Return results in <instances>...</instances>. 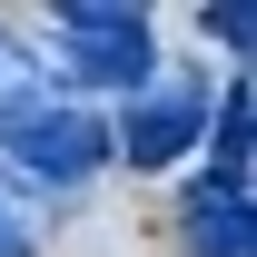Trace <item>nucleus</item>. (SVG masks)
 Wrapping results in <instances>:
<instances>
[{
	"instance_id": "4",
	"label": "nucleus",
	"mask_w": 257,
	"mask_h": 257,
	"mask_svg": "<svg viewBox=\"0 0 257 257\" xmlns=\"http://www.w3.org/2000/svg\"><path fill=\"white\" fill-rule=\"evenodd\" d=\"M247 198H218V188H188V247L198 257H257L247 247Z\"/></svg>"
},
{
	"instance_id": "2",
	"label": "nucleus",
	"mask_w": 257,
	"mask_h": 257,
	"mask_svg": "<svg viewBox=\"0 0 257 257\" xmlns=\"http://www.w3.org/2000/svg\"><path fill=\"white\" fill-rule=\"evenodd\" d=\"M0 149H10L20 178H40V188H79V178L109 159V128H99L79 99H30L20 119L0 128Z\"/></svg>"
},
{
	"instance_id": "3",
	"label": "nucleus",
	"mask_w": 257,
	"mask_h": 257,
	"mask_svg": "<svg viewBox=\"0 0 257 257\" xmlns=\"http://www.w3.org/2000/svg\"><path fill=\"white\" fill-rule=\"evenodd\" d=\"M198 128H208V79H149V89H128L119 128H109V159L168 168V159L198 149Z\"/></svg>"
},
{
	"instance_id": "6",
	"label": "nucleus",
	"mask_w": 257,
	"mask_h": 257,
	"mask_svg": "<svg viewBox=\"0 0 257 257\" xmlns=\"http://www.w3.org/2000/svg\"><path fill=\"white\" fill-rule=\"evenodd\" d=\"M247 30H257L247 10H208V40H218V50H247Z\"/></svg>"
},
{
	"instance_id": "5",
	"label": "nucleus",
	"mask_w": 257,
	"mask_h": 257,
	"mask_svg": "<svg viewBox=\"0 0 257 257\" xmlns=\"http://www.w3.org/2000/svg\"><path fill=\"white\" fill-rule=\"evenodd\" d=\"M30 99H50V79H40V60H30V40H10V30H0V128L20 119Z\"/></svg>"
},
{
	"instance_id": "1",
	"label": "nucleus",
	"mask_w": 257,
	"mask_h": 257,
	"mask_svg": "<svg viewBox=\"0 0 257 257\" xmlns=\"http://www.w3.org/2000/svg\"><path fill=\"white\" fill-rule=\"evenodd\" d=\"M60 40H69L79 89H149L159 79V40H149L139 0H60Z\"/></svg>"
},
{
	"instance_id": "7",
	"label": "nucleus",
	"mask_w": 257,
	"mask_h": 257,
	"mask_svg": "<svg viewBox=\"0 0 257 257\" xmlns=\"http://www.w3.org/2000/svg\"><path fill=\"white\" fill-rule=\"evenodd\" d=\"M0 257H30V218H20L10 198H0Z\"/></svg>"
}]
</instances>
